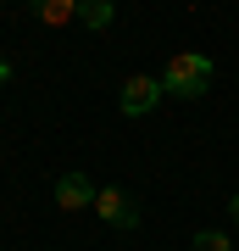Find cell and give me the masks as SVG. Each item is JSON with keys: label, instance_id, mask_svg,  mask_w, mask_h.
Masks as SVG:
<instances>
[{"label": "cell", "instance_id": "6da1fadb", "mask_svg": "<svg viewBox=\"0 0 239 251\" xmlns=\"http://www.w3.org/2000/svg\"><path fill=\"white\" fill-rule=\"evenodd\" d=\"M161 84H167V95H184V100H195L212 90V56H200V50H178L167 67H161Z\"/></svg>", "mask_w": 239, "mask_h": 251}, {"label": "cell", "instance_id": "7a4b0ae2", "mask_svg": "<svg viewBox=\"0 0 239 251\" xmlns=\"http://www.w3.org/2000/svg\"><path fill=\"white\" fill-rule=\"evenodd\" d=\"M161 95H167V84H161V78H151V73H133V78H123V95H117V100H123L128 117H145V112H156Z\"/></svg>", "mask_w": 239, "mask_h": 251}, {"label": "cell", "instance_id": "3957f363", "mask_svg": "<svg viewBox=\"0 0 239 251\" xmlns=\"http://www.w3.org/2000/svg\"><path fill=\"white\" fill-rule=\"evenodd\" d=\"M95 212L100 218H106V224L111 229H133V224H139V206H133V196H123V190H95Z\"/></svg>", "mask_w": 239, "mask_h": 251}, {"label": "cell", "instance_id": "277c9868", "mask_svg": "<svg viewBox=\"0 0 239 251\" xmlns=\"http://www.w3.org/2000/svg\"><path fill=\"white\" fill-rule=\"evenodd\" d=\"M56 206H62V212H84V206H95V184H89L84 173H62V179H56Z\"/></svg>", "mask_w": 239, "mask_h": 251}, {"label": "cell", "instance_id": "5b68a950", "mask_svg": "<svg viewBox=\"0 0 239 251\" xmlns=\"http://www.w3.org/2000/svg\"><path fill=\"white\" fill-rule=\"evenodd\" d=\"M34 6V17L44 28H67V23H78V0H28Z\"/></svg>", "mask_w": 239, "mask_h": 251}, {"label": "cell", "instance_id": "8992f818", "mask_svg": "<svg viewBox=\"0 0 239 251\" xmlns=\"http://www.w3.org/2000/svg\"><path fill=\"white\" fill-rule=\"evenodd\" d=\"M111 17H117L111 0H78V23L84 28H111Z\"/></svg>", "mask_w": 239, "mask_h": 251}, {"label": "cell", "instance_id": "52a82bcc", "mask_svg": "<svg viewBox=\"0 0 239 251\" xmlns=\"http://www.w3.org/2000/svg\"><path fill=\"white\" fill-rule=\"evenodd\" d=\"M195 251H234V246H228L222 229H200V234H195Z\"/></svg>", "mask_w": 239, "mask_h": 251}, {"label": "cell", "instance_id": "ba28073f", "mask_svg": "<svg viewBox=\"0 0 239 251\" xmlns=\"http://www.w3.org/2000/svg\"><path fill=\"white\" fill-rule=\"evenodd\" d=\"M228 212H234V218H239V196H234V201H228Z\"/></svg>", "mask_w": 239, "mask_h": 251}, {"label": "cell", "instance_id": "9c48e42d", "mask_svg": "<svg viewBox=\"0 0 239 251\" xmlns=\"http://www.w3.org/2000/svg\"><path fill=\"white\" fill-rule=\"evenodd\" d=\"M0 78H11V67H6V62H0Z\"/></svg>", "mask_w": 239, "mask_h": 251}]
</instances>
